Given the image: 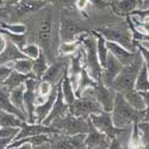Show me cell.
Returning a JSON list of instances; mask_svg holds the SVG:
<instances>
[{
	"label": "cell",
	"instance_id": "cell-6",
	"mask_svg": "<svg viewBox=\"0 0 149 149\" xmlns=\"http://www.w3.org/2000/svg\"><path fill=\"white\" fill-rule=\"evenodd\" d=\"M91 122L93 123V125L99 130L104 132L110 140H113L120 134L128 131V129H123V128H117L115 125V123L112 120V116L111 112H106V111H102L100 113H93L90 116Z\"/></svg>",
	"mask_w": 149,
	"mask_h": 149
},
{
	"label": "cell",
	"instance_id": "cell-26",
	"mask_svg": "<svg viewBox=\"0 0 149 149\" xmlns=\"http://www.w3.org/2000/svg\"><path fill=\"white\" fill-rule=\"evenodd\" d=\"M23 122H26V120H23L17 115L12 113V112H8V111L0 110V127L20 128Z\"/></svg>",
	"mask_w": 149,
	"mask_h": 149
},
{
	"label": "cell",
	"instance_id": "cell-28",
	"mask_svg": "<svg viewBox=\"0 0 149 149\" xmlns=\"http://www.w3.org/2000/svg\"><path fill=\"white\" fill-rule=\"evenodd\" d=\"M92 33L97 38V52H98V56H99V61H100L102 66L104 67L106 63V60L109 56V49H107V44H106V38L102 35L99 33L98 31H92Z\"/></svg>",
	"mask_w": 149,
	"mask_h": 149
},
{
	"label": "cell",
	"instance_id": "cell-24",
	"mask_svg": "<svg viewBox=\"0 0 149 149\" xmlns=\"http://www.w3.org/2000/svg\"><path fill=\"white\" fill-rule=\"evenodd\" d=\"M45 4H47L45 0H20L16 6H17V11L20 15H23V13L38 11L40 8L44 7Z\"/></svg>",
	"mask_w": 149,
	"mask_h": 149
},
{
	"label": "cell",
	"instance_id": "cell-35",
	"mask_svg": "<svg viewBox=\"0 0 149 149\" xmlns=\"http://www.w3.org/2000/svg\"><path fill=\"white\" fill-rule=\"evenodd\" d=\"M0 28L5 29L10 32L13 33H25L26 32V26L24 24H5V23H0Z\"/></svg>",
	"mask_w": 149,
	"mask_h": 149
},
{
	"label": "cell",
	"instance_id": "cell-18",
	"mask_svg": "<svg viewBox=\"0 0 149 149\" xmlns=\"http://www.w3.org/2000/svg\"><path fill=\"white\" fill-rule=\"evenodd\" d=\"M24 57H26L25 54L11 40L7 38L6 48L0 53V65H8V63H12V62H15L19 58H24Z\"/></svg>",
	"mask_w": 149,
	"mask_h": 149
},
{
	"label": "cell",
	"instance_id": "cell-13",
	"mask_svg": "<svg viewBox=\"0 0 149 149\" xmlns=\"http://www.w3.org/2000/svg\"><path fill=\"white\" fill-rule=\"evenodd\" d=\"M86 148H110L111 140L107 136L99 131L88 118V131L86 134Z\"/></svg>",
	"mask_w": 149,
	"mask_h": 149
},
{
	"label": "cell",
	"instance_id": "cell-44",
	"mask_svg": "<svg viewBox=\"0 0 149 149\" xmlns=\"http://www.w3.org/2000/svg\"><path fill=\"white\" fill-rule=\"evenodd\" d=\"M147 8H149V0H142L141 10H147Z\"/></svg>",
	"mask_w": 149,
	"mask_h": 149
},
{
	"label": "cell",
	"instance_id": "cell-15",
	"mask_svg": "<svg viewBox=\"0 0 149 149\" xmlns=\"http://www.w3.org/2000/svg\"><path fill=\"white\" fill-rule=\"evenodd\" d=\"M122 68H123V65L112 54L109 53L106 63L103 67V75H102L100 81L105 84L106 86H109V87H111V85H112L113 80L116 79V77L118 75V73L120 72Z\"/></svg>",
	"mask_w": 149,
	"mask_h": 149
},
{
	"label": "cell",
	"instance_id": "cell-23",
	"mask_svg": "<svg viewBox=\"0 0 149 149\" xmlns=\"http://www.w3.org/2000/svg\"><path fill=\"white\" fill-rule=\"evenodd\" d=\"M61 90H62V94H63L65 102L70 106L74 102H75L77 94H75V91H74V87H73V85L70 82V79L68 77V69L65 73L62 80H61Z\"/></svg>",
	"mask_w": 149,
	"mask_h": 149
},
{
	"label": "cell",
	"instance_id": "cell-1",
	"mask_svg": "<svg viewBox=\"0 0 149 149\" xmlns=\"http://www.w3.org/2000/svg\"><path fill=\"white\" fill-rule=\"evenodd\" d=\"M111 116H112V120L117 128H123V129H129L132 127L135 122L143 120L144 118V110L139 111L134 106H131L123 93L117 92L116 98H115V104L113 109L111 111Z\"/></svg>",
	"mask_w": 149,
	"mask_h": 149
},
{
	"label": "cell",
	"instance_id": "cell-17",
	"mask_svg": "<svg viewBox=\"0 0 149 149\" xmlns=\"http://www.w3.org/2000/svg\"><path fill=\"white\" fill-rule=\"evenodd\" d=\"M56 97H57V84L54 85L52 92L49 93V95L47 97L45 100L42 104L36 106L35 116H36V122L37 123H43V120L47 118L49 112L52 111V107H53V105L56 100Z\"/></svg>",
	"mask_w": 149,
	"mask_h": 149
},
{
	"label": "cell",
	"instance_id": "cell-42",
	"mask_svg": "<svg viewBox=\"0 0 149 149\" xmlns=\"http://www.w3.org/2000/svg\"><path fill=\"white\" fill-rule=\"evenodd\" d=\"M6 44H7V37L3 32H0V53L6 48Z\"/></svg>",
	"mask_w": 149,
	"mask_h": 149
},
{
	"label": "cell",
	"instance_id": "cell-9",
	"mask_svg": "<svg viewBox=\"0 0 149 149\" xmlns=\"http://www.w3.org/2000/svg\"><path fill=\"white\" fill-rule=\"evenodd\" d=\"M82 32H86V30L77 20L62 15L60 24V36L62 42H75L81 37Z\"/></svg>",
	"mask_w": 149,
	"mask_h": 149
},
{
	"label": "cell",
	"instance_id": "cell-14",
	"mask_svg": "<svg viewBox=\"0 0 149 149\" xmlns=\"http://www.w3.org/2000/svg\"><path fill=\"white\" fill-rule=\"evenodd\" d=\"M68 63H69V61H67L66 58L54 61V63L49 66V68L44 73V75L42 77V80L50 82L52 85L58 84L68 69Z\"/></svg>",
	"mask_w": 149,
	"mask_h": 149
},
{
	"label": "cell",
	"instance_id": "cell-8",
	"mask_svg": "<svg viewBox=\"0 0 149 149\" xmlns=\"http://www.w3.org/2000/svg\"><path fill=\"white\" fill-rule=\"evenodd\" d=\"M53 18L49 15L47 18L43 19L41 26H40V31H38V40L41 43V49L44 52V54L47 55L48 60L50 61L53 60L54 56V49L56 48V45L53 42Z\"/></svg>",
	"mask_w": 149,
	"mask_h": 149
},
{
	"label": "cell",
	"instance_id": "cell-21",
	"mask_svg": "<svg viewBox=\"0 0 149 149\" xmlns=\"http://www.w3.org/2000/svg\"><path fill=\"white\" fill-rule=\"evenodd\" d=\"M32 75H33V74H24V73H20L18 70H15L13 69V70L11 72L10 75L6 78V80L3 82V85L5 86V87L8 91H12L13 88H16V87H18V86L23 85L28 78H30Z\"/></svg>",
	"mask_w": 149,
	"mask_h": 149
},
{
	"label": "cell",
	"instance_id": "cell-16",
	"mask_svg": "<svg viewBox=\"0 0 149 149\" xmlns=\"http://www.w3.org/2000/svg\"><path fill=\"white\" fill-rule=\"evenodd\" d=\"M107 41V40H106ZM107 44V49L109 52L112 54L120 63L123 66H125L128 63H130V62H132L136 57V55L139 54V50L136 52H132V50H129V49H127L125 47H123L116 42H111V41H107L106 42Z\"/></svg>",
	"mask_w": 149,
	"mask_h": 149
},
{
	"label": "cell",
	"instance_id": "cell-25",
	"mask_svg": "<svg viewBox=\"0 0 149 149\" xmlns=\"http://www.w3.org/2000/svg\"><path fill=\"white\" fill-rule=\"evenodd\" d=\"M20 128H11V127H0V149L7 148L15 141Z\"/></svg>",
	"mask_w": 149,
	"mask_h": 149
},
{
	"label": "cell",
	"instance_id": "cell-32",
	"mask_svg": "<svg viewBox=\"0 0 149 149\" xmlns=\"http://www.w3.org/2000/svg\"><path fill=\"white\" fill-rule=\"evenodd\" d=\"M0 32H3L8 40H11L20 49V50L26 45V36H25V33H13V32H10V31H7L5 29H1V28H0Z\"/></svg>",
	"mask_w": 149,
	"mask_h": 149
},
{
	"label": "cell",
	"instance_id": "cell-27",
	"mask_svg": "<svg viewBox=\"0 0 149 149\" xmlns=\"http://www.w3.org/2000/svg\"><path fill=\"white\" fill-rule=\"evenodd\" d=\"M123 94H124V97H125L127 102H128L131 106H134L136 110H139V111L146 110V102H144L142 94H141L137 90L132 88V90L127 91L125 93H123Z\"/></svg>",
	"mask_w": 149,
	"mask_h": 149
},
{
	"label": "cell",
	"instance_id": "cell-43",
	"mask_svg": "<svg viewBox=\"0 0 149 149\" xmlns=\"http://www.w3.org/2000/svg\"><path fill=\"white\" fill-rule=\"evenodd\" d=\"M5 5H17L20 0H3Z\"/></svg>",
	"mask_w": 149,
	"mask_h": 149
},
{
	"label": "cell",
	"instance_id": "cell-33",
	"mask_svg": "<svg viewBox=\"0 0 149 149\" xmlns=\"http://www.w3.org/2000/svg\"><path fill=\"white\" fill-rule=\"evenodd\" d=\"M139 129L141 132V141L143 148H149V120H140Z\"/></svg>",
	"mask_w": 149,
	"mask_h": 149
},
{
	"label": "cell",
	"instance_id": "cell-7",
	"mask_svg": "<svg viewBox=\"0 0 149 149\" xmlns=\"http://www.w3.org/2000/svg\"><path fill=\"white\" fill-rule=\"evenodd\" d=\"M99 33H102L107 41L116 42L123 47H125L129 50L136 52V44L132 40L131 31L127 28H120V26H107L98 30Z\"/></svg>",
	"mask_w": 149,
	"mask_h": 149
},
{
	"label": "cell",
	"instance_id": "cell-20",
	"mask_svg": "<svg viewBox=\"0 0 149 149\" xmlns=\"http://www.w3.org/2000/svg\"><path fill=\"white\" fill-rule=\"evenodd\" d=\"M49 66L50 65H49V60L47 55L44 54L43 50H41L40 55L35 60H32V74L35 75V78L41 80L42 77L44 75V73L47 72V69L49 68Z\"/></svg>",
	"mask_w": 149,
	"mask_h": 149
},
{
	"label": "cell",
	"instance_id": "cell-37",
	"mask_svg": "<svg viewBox=\"0 0 149 149\" xmlns=\"http://www.w3.org/2000/svg\"><path fill=\"white\" fill-rule=\"evenodd\" d=\"M13 70L12 66H8V65H0V84H3L6 78L11 74V72Z\"/></svg>",
	"mask_w": 149,
	"mask_h": 149
},
{
	"label": "cell",
	"instance_id": "cell-5",
	"mask_svg": "<svg viewBox=\"0 0 149 149\" xmlns=\"http://www.w3.org/2000/svg\"><path fill=\"white\" fill-rule=\"evenodd\" d=\"M103 110L102 105L97 102V99L93 95L84 94L81 97H77L75 102L69 106V112L77 117L90 118L93 113H100Z\"/></svg>",
	"mask_w": 149,
	"mask_h": 149
},
{
	"label": "cell",
	"instance_id": "cell-12",
	"mask_svg": "<svg viewBox=\"0 0 149 149\" xmlns=\"http://www.w3.org/2000/svg\"><path fill=\"white\" fill-rule=\"evenodd\" d=\"M69 112V105L65 102L63 99V94H62V90H61V81L57 84V97L56 100L52 107V111L49 112V115L47 116V118L43 120V124L45 125H52V123L57 119L66 116Z\"/></svg>",
	"mask_w": 149,
	"mask_h": 149
},
{
	"label": "cell",
	"instance_id": "cell-19",
	"mask_svg": "<svg viewBox=\"0 0 149 149\" xmlns=\"http://www.w3.org/2000/svg\"><path fill=\"white\" fill-rule=\"evenodd\" d=\"M112 8L119 16H130L134 11L140 8L137 0H116L112 3Z\"/></svg>",
	"mask_w": 149,
	"mask_h": 149
},
{
	"label": "cell",
	"instance_id": "cell-36",
	"mask_svg": "<svg viewBox=\"0 0 149 149\" xmlns=\"http://www.w3.org/2000/svg\"><path fill=\"white\" fill-rule=\"evenodd\" d=\"M53 87H54V85H52L50 82H48V81L41 79V81L38 82V86H37V94L41 95V97L47 98L49 95V93L52 92Z\"/></svg>",
	"mask_w": 149,
	"mask_h": 149
},
{
	"label": "cell",
	"instance_id": "cell-45",
	"mask_svg": "<svg viewBox=\"0 0 149 149\" xmlns=\"http://www.w3.org/2000/svg\"><path fill=\"white\" fill-rule=\"evenodd\" d=\"M4 12H5V11L3 10V7H0V16H1V15L4 13Z\"/></svg>",
	"mask_w": 149,
	"mask_h": 149
},
{
	"label": "cell",
	"instance_id": "cell-31",
	"mask_svg": "<svg viewBox=\"0 0 149 149\" xmlns=\"http://www.w3.org/2000/svg\"><path fill=\"white\" fill-rule=\"evenodd\" d=\"M12 68L24 74H32V60L29 57L19 58L12 62Z\"/></svg>",
	"mask_w": 149,
	"mask_h": 149
},
{
	"label": "cell",
	"instance_id": "cell-40",
	"mask_svg": "<svg viewBox=\"0 0 149 149\" xmlns=\"http://www.w3.org/2000/svg\"><path fill=\"white\" fill-rule=\"evenodd\" d=\"M136 47H137V49L140 50V53L142 55V58H143V62L146 63V66H147V68L149 70V50L146 49V48H143V47H141V45H139V44Z\"/></svg>",
	"mask_w": 149,
	"mask_h": 149
},
{
	"label": "cell",
	"instance_id": "cell-39",
	"mask_svg": "<svg viewBox=\"0 0 149 149\" xmlns=\"http://www.w3.org/2000/svg\"><path fill=\"white\" fill-rule=\"evenodd\" d=\"M88 3L92 4L93 7L99 8V10H103V8L107 7V6H111V4L105 1V0H88Z\"/></svg>",
	"mask_w": 149,
	"mask_h": 149
},
{
	"label": "cell",
	"instance_id": "cell-3",
	"mask_svg": "<svg viewBox=\"0 0 149 149\" xmlns=\"http://www.w3.org/2000/svg\"><path fill=\"white\" fill-rule=\"evenodd\" d=\"M81 48L85 55V67L88 70L90 75L99 81L103 75V66L99 61L97 52V38L91 32V35L81 36Z\"/></svg>",
	"mask_w": 149,
	"mask_h": 149
},
{
	"label": "cell",
	"instance_id": "cell-22",
	"mask_svg": "<svg viewBox=\"0 0 149 149\" xmlns=\"http://www.w3.org/2000/svg\"><path fill=\"white\" fill-rule=\"evenodd\" d=\"M98 84V81L95 79H93L91 75L88 70L86 69V67L82 68L81 73H80V77H79V81H78V86H77V90H75V94L77 97H80L81 93L87 90L90 87H94V86Z\"/></svg>",
	"mask_w": 149,
	"mask_h": 149
},
{
	"label": "cell",
	"instance_id": "cell-29",
	"mask_svg": "<svg viewBox=\"0 0 149 149\" xmlns=\"http://www.w3.org/2000/svg\"><path fill=\"white\" fill-rule=\"evenodd\" d=\"M24 94H25V85L24 84L13 88L12 91H10V99L12 104L16 107H18L19 110H22L23 112H25V109H24Z\"/></svg>",
	"mask_w": 149,
	"mask_h": 149
},
{
	"label": "cell",
	"instance_id": "cell-10",
	"mask_svg": "<svg viewBox=\"0 0 149 149\" xmlns=\"http://www.w3.org/2000/svg\"><path fill=\"white\" fill-rule=\"evenodd\" d=\"M116 94L117 92L112 87H109V86L103 84L100 80L92 88V95L97 99V102L102 105L103 110L106 111V112H111L112 111Z\"/></svg>",
	"mask_w": 149,
	"mask_h": 149
},
{
	"label": "cell",
	"instance_id": "cell-34",
	"mask_svg": "<svg viewBox=\"0 0 149 149\" xmlns=\"http://www.w3.org/2000/svg\"><path fill=\"white\" fill-rule=\"evenodd\" d=\"M41 50L42 49L37 45V44H26L25 47H24L23 49H22V52L25 54V56L26 57H29V58H31V60H35L37 56L40 55V53H41Z\"/></svg>",
	"mask_w": 149,
	"mask_h": 149
},
{
	"label": "cell",
	"instance_id": "cell-2",
	"mask_svg": "<svg viewBox=\"0 0 149 149\" xmlns=\"http://www.w3.org/2000/svg\"><path fill=\"white\" fill-rule=\"evenodd\" d=\"M142 65H143V58L139 50V54L136 55L132 62L123 66V68L120 69L118 75L113 80L112 85H111V87L116 92H120V93H125L127 91L135 88V82Z\"/></svg>",
	"mask_w": 149,
	"mask_h": 149
},
{
	"label": "cell",
	"instance_id": "cell-41",
	"mask_svg": "<svg viewBox=\"0 0 149 149\" xmlns=\"http://www.w3.org/2000/svg\"><path fill=\"white\" fill-rule=\"evenodd\" d=\"M47 3H52L55 5H62V6H69L75 4L77 0H45Z\"/></svg>",
	"mask_w": 149,
	"mask_h": 149
},
{
	"label": "cell",
	"instance_id": "cell-4",
	"mask_svg": "<svg viewBox=\"0 0 149 149\" xmlns=\"http://www.w3.org/2000/svg\"><path fill=\"white\" fill-rule=\"evenodd\" d=\"M52 125L57 128L62 135H75V134H87L88 131V118L77 117L68 112L66 116L55 119Z\"/></svg>",
	"mask_w": 149,
	"mask_h": 149
},
{
	"label": "cell",
	"instance_id": "cell-46",
	"mask_svg": "<svg viewBox=\"0 0 149 149\" xmlns=\"http://www.w3.org/2000/svg\"><path fill=\"white\" fill-rule=\"evenodd\" d=\"M5 4H4V1H3V0H0V7H3Z\"/></svg>",
	"mask_w": 149,
	"mask_h": 149
},
{
	"label": "cell",
	"instance_id": "cell-11",
	"mask_svg": "<svg viewBox=\"0 0 149 149\" xmlns=\"http://www.w3.org/2000/svg\"><path fill=\"white\" fill-rule=\"evenodd\" d=\"M42 134H52V135H56V134H61V131L53 127V125H45L43 123H29V122H23V124L20 125L19 132L16 136L15 140H20L24 137H31V136H36V135H42Z\"/></svg>",
	"mask_w": 149,
	"mask_h": 149
},
{
	"label": "cell",
	"instance_id": "cell-38",
	"mask_svg": "<svg viewBox=\"0 0 149 149\" xmlns=\"http://www.w3.org/2000/svg\"><path fill=\"white\" fill-rule=\"evenodd\" d=\"M146 102V110H144V118L143 120H149V91L140 92Z\"/></svg>",
	"mask_w": 149,
	"mask_h": 149
},
{
	"label": "cell",
	"instance_id": "cell-30",
	"mask_svg": "<svg viewBox=\"0 0 149 149\" xmlns=\"http://www.w3.org/2000/svg\"><path fill=\"white\" fill-rule=\"evenodd\" d=\"M135 90H137L139 92L149 91V70H148V68H147L144 62H143L141 69H140L137 79H136Z\"/></svg>",
	"mask_w": 149,
	"mask_h": 149
}]
</instances>
